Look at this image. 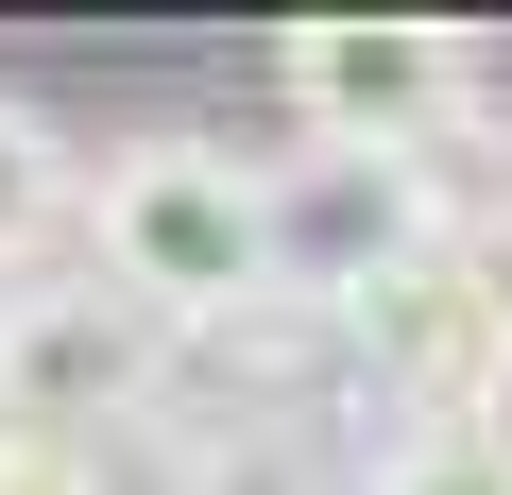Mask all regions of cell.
<instances>
[{"instance_id": "6da1fadb", "label": "cell", "mask_w": 512, "mask_h": 495, "mask_svg": "<svg viewBox=\"0 0 512 495\" xmlns=\"http://www.w3.org/2000/svg\"><path fill=\"white\" fill-rule=\"evenodd\" d=\"M69 239H86V274L137 291L171 342H222V325L274 308V188H256L222 137H120L86 171V222Z\"/></svg>"}, {"instance_id": "277c9868", "label": "cell", "mask_w": 512, "mask_h": 495, "mask_svg": "<svg viewBox=\"0 0 512 495\" xmlns=\"http://www.w3.org/2000/svg\"><path fill=\"white\" fill-rule=\"evenodd\" d=\"M274 86H291L308 154H427V137L478 103V52H461L444 18H308V35L274 52Z\"/></svg>"}, {"instance_id": "9c48e42d", "label": "cell", "mask_w": 512, "mask_h": 495, "mask_svg": "<svg viewBox=\"0 0 512 495\" xmlns=\"http://www.w3.org/2000/svg\"><path fill=\"white\" fill-rule=\"evenodd\" d=\"M0 495H120V461L69 427H0Z\"/></svg>"}, {"instance_id": "7a4b0ae2", "label": "cell", "mask_w": 512, "mask_h": 495, "mask_svg": "<svg viewBox=\"0 0 512 495\" xmlns=\"http://www.w3.org/2000/svg\"><path fill=\"white\" fill-rule=\"evenodd\" d=\"M325 393L393 444L512 427V257H410L359 308H325Z\"/></svg>"}, {"instance_id": "ba28073f", "label": "cell", "mask_w": 512, "mask_h": 495, "mask_svg": "<svg viewBox=\"0 0 512 495\" xmlns=\"http://www.w3.org/2000/svg\"><path fill=\"white\" fill-rule=\"evenodd\" d=\"M359 495H512V427H427V444H376Z\"/></svg>"}, {"instance_id": "5b68a950", "label": "cell", "mask_w": 512, "mask_h": 495, "mask_svg": "<svg viewBox=\"0 0 512 495\" xmlns=\"http://www.w3.org/2000/svg\"><path fill=\"white\" fill-rule=\"evenodd\" d=\"M256 188H274V308H308V325H325V308H359L376 274L444 257L410 154H274Z\"/></svg>"}, {"instance_id": "52a82bcc", "label": "cell", "mask_w": 512, "mask_h": 495, "mask_svg": "<svg viewBox=\"0 0 512 495\" xmlns=\"http://www.w3.org/2000/svg\"><path fill=\"white\" fill-rule=\"evenodd\" d=\"M69 222H86V154H69L35 103H0V274H35Z\"/></svg>"}, {"instance_id": "8992f818", "label": "cell", "mask_w": 512, "mask_h": 495, "mask_svg": "<svg viewBox=\"0 0 512 495\" xmlns=\"http://www.w3.org/2000/svg\"><path fill=\"white\" fill-rule=\"evenodd\" d=\"M154 478L171 495H359L325 393H171L154 410Z\"/></svg>"}, {"instance_id": "3957f363", "label": "cell", "mask_w": 512, "mask_h": 495, "mask_svg": "<svg viewBox=\"0 0 512 495\" xmlns=\"http://www.w3.org/2000/svg\"><path fill=\"white\" fill-rule=\"evenodd\" d=\"M171 393H188V342H171L137 291H103L86 257L0 274V427H69V444H103V427H154Z\"/></svg>"}]
</instances>
